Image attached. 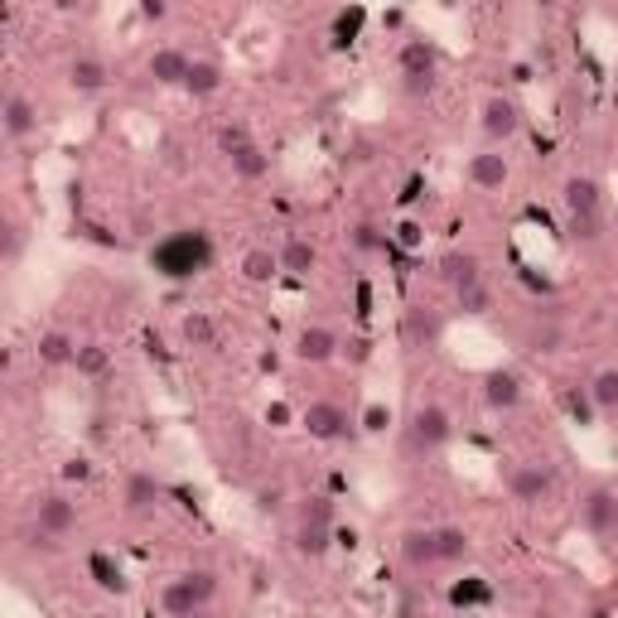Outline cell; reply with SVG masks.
Here are the masks:
<instances>
[{
    "label": "cell",
    "mask_w": 618,
    "mask_h": 618,
    "mask_svg": "<svg viewBox=\"0 0 618 618\" xmlns=\"http://www.w3.org/2000/svg\"><path fill=\"white\" fill-rule=\"evenodd\" d=\"M560 208H566L570 242L590 246L604 238V184L594 174H570L560 184Z\"/></svg>",
    "instance_id": "2"
},
{
    "label": "cell",
    "mask_w": 618,
    "mask_h": 618,
    "mask_svg": "<svg viewBox=\"0 0 618 618\" xmlns=\"http://www.w3.org/2000/svg\"><path fill=\"white\" fill-rule=\"evenodd\" d=\"M314 266H319V246H314L310 238H286L280 242V271L286 276L305 280V276H314Z\"/></svg>",
    "instance_id": "27"
},
{
    "label": "cell",
    "mask_w": 618,
    "mask_h": 618,
    "mask_svg": "<svg viewBox=\"0 0 618 618\" xmlns=\"http://www.w3.org/2000/svg\"><path fill=\"white\" fill-rule=\"evenodd\" d=\"M449 599H455L459 609H478V604L493 599V590H488V584H483L478 575H469V580H459L455 590H449Z\"/></svg>",
    "instance_id": "40"
},
{
    "label": "cell",
    "mask_w": 618,
    "mask_h": 618,
    "mask_svg": "<svg viewBox=\"0 0 618 618\" xmlns=\"http://www.w3.org/2000/svg\"><path fill=\"white\" fill-rule=\"evenodd\" d=\"M73 373L87 381H102L111 373V348L97 339H83V348H77V358H73Z\"/></svg>",
    "instance_id": "30"
},
{
    "label": "cell",
    "mask_w": 618,
    "mask_h": 618,
    "mask_svg": "<svg viewBox=\"0 0 618 618\" xmlns=\"http://www.w3.org/2000/svg\"><path fill=\"white\" fill-rule=\"evenodd\" d=\"M77 348L83 343H77L69 329H44L39 343H35V358H39V367H73Z\"/></svg>",
    "instance_id": "23"
},
{
    "label": "cell",
    "mask_w": 618,
    "mask_h": 618,
    "mask_svg": "<svg viewBox=\"0 0 618 618\" xmlns=\"http://www.w3.org/2000/svg\"><path fill=\"white\" fill-rule=\"evenodd\" d=\"M228 170H232V179H242V184H256V179L271 174V155H266V145L256 141V145H246V150L232 155Z\"/></svg>",
    "instance_id": "29"
},
{
    "label": "cell",
    "mask_w": 618,
    "mask_h": 618,
    "mask_svg": "<svg viewBox=\"0 0 618 618\" xmlns=\"http://www.w3.org/2000/svg\"><path fill=\"white\" fill-rule=\"evenodd\" d=\"M222 83H228V73H222L218 59H194L189 63V77H184V93L194 97V102H208V97L222 93Z\"/></svg>",
    "instance_id": "22"
},
{
    "label": "cell",
    "mask_w": 618,
    "mask_h": 618,
    "mask_svg": "<svg viewBox=\"0 0 618 618\" xmlns=\"http://www.w3.org/2000/svg\"><path fill=\"white\" fill-rule=\"evenodd\" d=\"M401 339H407L411 348H435L445 339V314L435 305H411L407 314H401Z\"/></svg>",
    "instance_id": "15"
},
{
    "label": "cell",
    "mask_w": 618,
    "mask_h": 618,
    "mask_svg": "<svg viewBox=\"0 0 618 618\" xmlns=\"http://www.w3.org/2000/svg\"><path fill=\"white\" fill-rule=\"evenodd\" d=\"M590 397H594V411L599 415H618V367H599L590 377Z\"/></svg>",
    "instance_id": "35"
},
{
    "label": "cell",
    "mask_w": 618,
    "mask_h": 618,
    "mask_svg": "<svg viewBox=\"0 0 618 618\" xmlns=\"http://www.w3.org/2000/svg\"><path fill=\"white\" fill-rule=\"evenodd\" d=\"M213 252H218V246H213V238L204 228H179V232H170V238H160L150 246V266L165 280H194L213 266Z\"/></svg>",
    "instance_id": "1"
},
{
    "label": "cell",
    "mask_w": 618,
    "mask_h": 618,
    "mask_svg": "<svg viewBox=\"0 0 618 618\" xmlns=\"http://www.w3.org/2000/svg\"><path fill=\"white\" fill-rule=\"evenodd\" d=\"M87 580H93L102 594H117V599L131 590L126 566H121V560L111 556V550H93V556H87Z\"/></svg>",
    "instance_id": "19"
},
{
    "label": "cell",
    "mask_w": 618,
    "mask_h": 618,
    "mask_svg": "<svg viewBox=\"0 0 618 618\" xmlns=\"http://www.w3.org/2000/svg\"><path fill=\"white\" fill-rule=\"evenodd\" d=\"M87 618H121L117 609H97V614H87Z\"/></svg>",
    "instance_id": "50"
},
{
    "label": "cell",
    "mask_w": 618,
    "mask_h": 618,
    "mask_svg": "<svg viewBox=\"0 0 618 618\" xmlns=\"http://www.w3.org/2000/svg\"><path fill=\"white\" fill-rule=\"evenodd\" d=\"M0 131H5L10 145H20V141L35 136V131H39V107H35V97L10 93L5 102H0Z\"/></svg>",
    "instance_id": "13"
},
{
    "label": "cell",
    "mask_w": 618,
    "mask_h": 618,
    "mask_svg": "<svg viewBox=\"0 0 618 618\" xmlns=\"http://www.w3.org/2000/svg\"><path fill=\"white\" fill-rule=\"evenodd\" d=\"M348 246H353L358 256H377V252H387V246H391V232L381 228V222L363 218V222H353V228H348Z\"/></svg>",
    "instance_id": "31"
},
{
    "label": "cell",
    "mask_w": 618,
    "mask_h": 618,
    "mask_svg": "<svg viewBox=\"0 0 618 618\" xmlns=\"http://www.w3.org/2000/svg\"><path fill=\"white\" fill-rule=\"evenodd\" d=\"M401 566L411 570V575H431V570H440V556H435V526H411V532H401Z\"/></svg>",
    "instance_id": "14"
},
{
    "label": "cell",
    "mask_w": 618,
    "mask_h": 618,
    "mask_svg": "<svg viewBox=\"0 0 618 618\" xmlns=\"http://www.w3.org/2000/svg\"><path fill=\"white\" fill-rule=\"evenodd\" d=\"M391 246H401V252H425V222L401 218L397 228H391Z\"/></svg>",
    "instance_id": "41"
},
{
    "label": "cell",
    "mask_w": 618,
    "mask_h": 618,
    "mask_svg": "<svg viewBox=\"0 0 618 618\" xmlns=\"http://www.w3.org/2000/svg\"><path fill=\"white\" fill-rule=\"evenodd\" d=\"M508 498L522 502V508H542V502L550 498V488H556V474H550V464H542V459H522V464L508 469Z\"/></svg>",
    "instance_id": "8"
},
{
    "label": "cell",
    "mask_w": 618,
    "mask_h": 618,
    "mask_svg": "<svg viewBox=\"0 0 618 618\" xmlns=\"http://www.w3.org/2000/svg\"><path fill=\"white\" fill-rule=\"evenodd\" d=\"M377 155H381V145H377L373 136H353V141L343 145L339 165H343V170H367V165H373Z\"/></svg>",
    "instance_id": "39"
},
{
    "label": "cell",
    "mask_w": 618,
    "mask_h": 618,
    "mask_svg": "<svg viewBox=\"0 0 618 618\" xmlns=\"http://www.w3.org/2000/svg\"><path fill=\"white\" fill-rule=\"evenodd\" d=\"M435 276H440L449 290H464V286H474V280H483V262L474 252H459L455 246V252H445L440 262H435Z\"/></svg>",
    "instance_id": "21"
},
{
    "label": "cell",
    "mask_w": 618,
    "mask_h": 618,
    "mask_svg": "<svg viewBox=\"0 0 618 618\" xmlns=\"http://www.w3.org/2000/svg\"><path fill=\"white\" fill-rule=\"evenodd\" d=\"M262 425H271V431H290V425H295V407H290V401H266Z\"/></svg>",
    "instance_id": "44"
},
{
    "label": "cell",
    "mask_w": 618,
    "mask_h": 618,
    "mask_svg": "<svg viewBox=\"0 0 618 618\" xmlns=\"http://www.w3.org/2000/svg\"><path fill=\"white\" fill-rule=\"evenodd\" d=\"M238 271H242L246 286H271L276 276H286V271H280V252H271V246H246Z\"/></svg>",
    "instance_id": "25"
},
{
    "label": "cell",
    "mask_w": 618,
    "mask_h": 618,
    "mask_svg": "<svg viewBox=\"0 0 618 618\" xmlns=\"http://www.w3.org/2000/svg\"><path fill=\"white\" fill-rule=\"evenodd\" d=\"M334 532H339V526H334ZM334 532H329V526H295V550H300V556H305V560L329 556Z\"/></svg>",
    "instance_id": "37"
},
{
    "label": "cell",
    "mask_w": 618,
    "mask_h": 618,
    "mask_svg": "<svg viewBox=\"0 0 618 618\" xmlns=\"http://www.w3.org/2000/svg\"><path fill=\"white\" fill-rule=\"evenodd\" d=\"M381 25H387V29H407V10H387V15H381Z\"/></svg>",
    "instance_id": "48"
},
{
    "label": "cell",
    "mask_w": 618,
    "mask_h": 618,
    "mask_svg": "<svg viewBox=\"0 0 618 618\" xmlns=\"http://www.w3.org/2000/svg\"><path fill=\"white\" fill-rule=\"evenodd\" d=\"M131 228H136L141 238H150V228H155V222H150V213H136V222H131Z\"/></svg>",
    "instance_id": "49"
},
{
    "label": "cell",
    "mask_w": 618,
    "mask_h": 618,
    "mask_svg": "<svg viewBox=\"0 0 618 618\" xmlns=\"http://www.w3.org/2000/svg\"><path fill=\"white\" fill-rule=\"evenodd\" d=\"M560 401H566V411H570V421H575V425H594V421H599L594 397H590V381H570V387H560Z\"/></svg>",
    "instance_id": "33"
},
{
    "label": "cell",
    "mask_w": 618,
    "mask_h": 618,
    "mask_svg": "<svg viewBox=\"0 0 618 618\" xmlns=\"http://www.w3.org/2000/svg\"><path fill=\"white\" fill-rule=\"evenodd\" d=\"M63 478H69V483H87V478H93V459H83V455L63 459Z\"/></svg>",
    "instance_id": "46"
},
{
    "label": "cell",
    "mask_w": 618,
    "mask_h": 618,
    "mask_svg": "<svg viewBox=\"0 0 618 618\" xmlns=\"http://www.w3.org/2000/svg\"><path fill=\"white\" fill-rule=\"evenodd\" d=\"M213 145H218V155L222 160H232V155L238 150H246V145H256V136H252V126H246V121H222L218 131H213Z\"/></svg>",
    "instance_id": "34"
},
{
    "label": "cell",
    "mask_w": 618,
    "mask_h": 618,
    "mask_svg": "<svg viewBox=\"0 0 618 618\" xmlns=\"http://www.w3.org/2000/svg\"><path fill=\"white\" fill-rule=\"evenodd\" d=\"M464 174H469V184H474V189L493 194V189H502V184L512 179V165H508V155L493 150V145H488V150L469 155V170H464Z\"/></svg>",
    "instance_id": "16"
},
{
    "label": "cell",
    "mask_w": 618,
    "mask_h": 618,
    "mask_svg": "<svg viewBox=\"0 0 618 618\" xmlns=\"http://www.w3.org/2000/svg\"><path fill=\"white\" fill-rule=\"evenodd\" d=\"M435 556H440V570H455L474 556V536L464 526H435Z\"/></svg>",
    "instance_id": "26"
},
{
    "label": "cell",
    "mask_w": 618,
    "mask_h": 618,
    "mask_svg": "<svg viewBox=\"0 0 618 618\" xmlns=\"http://www.w3.org/2000/svg\"><path fill=\"white\" fill-rule=\"evenodd\" d=\"M363 10H343L339 20H334V44H353L358 39V29H363Z\"/></svg>",
    "instance_id": "45"
},
{
    "label": "cell",
    "mask_w": 618,
    "mask_h": 618,
    "mask_svg": "<svg viewBox=\"0 0 618 618\" xmlns=\"http://www.w3.org/2000/svg\"><path fill=\"white\" fill-rule=\"evenodd\" d=\"M455 440V415H449L440 401H421L407 415V449L411 455H435Z\"/></svg>",
    "instance_id": "5"
},
{
    "label": "cell",
    "mask_w": 618,
    "mask_h": 618,
    "mask_svg": "<svg viewBox=\"0 0 618 618\" xmlns=\"http://www.w3.org/2000/svg\"><path fill=\"white\" fill-rule=\"evenodd\" d=\"M391 425H397V411H391L387 401H367L363 415H358V431L373 435V440H381V435H387Z\"/></svg>",
    "instance_id": "38"
},
{
    "label": "cell",
    "mask_w": 618,
    "mask_h": 618,
    "mask_svg": "<svg viewBox=\"0 0 618 618\" xmlns=\"http://www.w3.org/2000/svg\"><path fill=\"white\" fill-rule=\"evenodd\" d=\"M286 483H262V488L252 493V502H256V512H266V517H276V512H286Z\"/></svg>",
    "instance_id": "42"
},
{
    "label": "cell",
    "mask_w": 618,
    "mask_h": 618,
    "mask_svg": "<svg viewBox=\"0 0 618 618\" xmlns=\"http://www.w3.org/2000/svg\"><path fill=\"white\" fill-rule=\"evenodd\" d=\"M213 599H218V575H213V570H184V575L165 580L160 614L165 618H198Z\"/></svg>",
    "instance_id": "3"
},
{
    "label": "cell",
    "mask_w": 618,
    "mask_h": 618,
    "mask_svg": "<svg viewBox=\"0 0 618 618\" xmlns=\"http://www.w3.org/2000/svg\"><path fill=\"white\" fill-rule=\"evenodd\" d=\"M73 526H77V502L69 498V493H59V488L39 493V498H35V532L53 536V542H63Z\"/></svg>",
    "instance_id": "10"
},
{
    "label": "cell",
    "mask_w": 618,
    "mask_h": 618,
    "mask_svg": "<svg viewBox=\"0 0 618 618\" xmlns=\"http://www.w3.org/2000/svg\"><path fill=\"white\" fill-rule=\"evenodd\" d=\"M580 526L594 542H614L618 536V488L614 483H590L580 493Z\"/></svg>",
    "instance_id": "6"
},
{
    "label": "cell",
    "mask_w": 618,
    "mask_h": 618,
    "mask_svg": "<svg viewBox=\"0 0 618 618\" xmlns=\"http://www.w3.org/2000/svg\"><path fill=\"white\" fill-rule=\"evenodd\" d=\"M522 107L512 102L508 93H493V97H483V107H478V131H483V141L493 145V150H502L508 141L522 136Z\"/></svg>",
    "instance_id": "7"
},
{
    "label": "cell",
    "mask_w": 618,
    "mask_h": 618,
    "mask_svg": "<svg viewBox=\"0 0 618 618\" xmlns=\"http://www.w3.org/2000/svg\"><path fill=\"white\" fill-rule=\"evenodd\" d=\"M300 425L310 431V440H324V445H339L353 435V415H348L339 401H310L305 411H300Z\"/></svg>",
    "instance_id": "9"
},
{
    "label": "cell",
    "mask_w": 618,
    "mask_h": 618,
    "mask_svg": "<svg viewBox=\"0 0 618 618\" xmlns=\"http://www.w3.org/2000/svg\"><path fill=\"white\" fill-rule=\"evenodd\" d=\"M165 15H170V5H165V0H145V5H141V20H145V25H160Z\"/></svg>",
    "instance_id": "47"
},
{
    "label": "cell",
    "mask_w": 618,
    "mask_h": 618,
    "mask_svg": "<svg viewBox=\"0 0 618 618\" xmlns=\"http://www.w3.org/2000/svg\"><path fill=\"white\" fill-rule=\"evenodd\" d=\"M179 339H184V348H218V319L208 310H184L179 314Z\"/></svg>",
    "instance_id": "28"
},
{
    "label": "cell",
    "mask_w": 618,
    "mask_h": 618,
    "mask_svg": "<svg viewBox=\"0 0 618 618\" xmlns=\"http://www.w3.org/2000/svg\"><path fill=\"white\" fill-rule=\"evenodd\" d=\"M526 401V381L517 367H493L488 377H483V407H488L493 415H508Z\"/></svg>",
    "instance_id": "12"
},
{
    "label": "cell",
    "mask_w": 618,
    "mask_h": 618,
    "mask_svg": "<svg viewBox=\"0 0 618 618\" xmlns=\"http://www.w3.org/2000/svg\"><path fill=\"white\" fill-rule=\"evenodd\" d=\"M29 252V222L15 208L0 218V266H20Z\"/></svg>",
    "instance_id": "24"
},
{
    "label": "cell",
    "mask_w": 618,
    "mask_h": 618,
    "mask_svg": "<svg viewBox=\"0 0 618 618\" xmlns=\"http://www.w3.org/2000/svg\"><path fill=\"white\" fill-rule=\"evenodd\" d=\"M189 63H194V59H189L184 49L165 44V49H155L150 59H145V73H150V83H155V87H184Z\"/></svg>",
    "instance_id": "17"
},
{
    "label": "cell",
    "mask_w": 618,
    "mask_h": 618,
    "mask_svg": "<svg viewBox=\"0 0 618 618\" xmlns=\"http://www.w3.org/2000/svg\"><path fill=\"white\" fill-rule=\"evenodd\" d=\"M69 87L77 97H97V93H107L111 87V69L97 53H77V59L69 63Z\"/></svg>",
    "instance_id": "18"
},
{
    "label": "cell",
    "mask_w": 618,
    "mask_h": 618,
    "mask_svg": "<svg viewBox=\"0 0 618 618\" xmlns=\"http://www.w3.org/2000/svg\"><path fill=\"white\" fill-rule=\"evenodd\" d=\"M334 517H339V508H334V498H324V493H310V498L295 502V526H329L334 532Z\"/></svg>",
    "instance_id": "32"
},
{
    "label": "cell",
    "mask_w": 618,
    "mask_h": 618,
    "mask_svg": "<svg viewBox=\"0 0 618 618\" xmlns=\"http://www.w3.org/2000/svg\"><path fill=\"white\" fill-rule=\"evenodd\" d=\"M455 310L464 314V319H483V314L493 310V286L488 280H474V286L455 290Z\"/></svg>",
    "instance_id": "36"
},
{
    "label": "cell",
    "mask_w": 618,
    "mask_h": 618,
    "mask_svg": "<svg viewBox=\"0 0 618 618\" xmlns=\"http://www.w3.org/2000/svg\"><path fill=\"white\" fill-rule=\"evenodd\" d=\"M397 73H401V93L407 97H425L435 87V77H440V49H435V39H401L397 49Z\"/></svg>",
    "instance_id": "4"
},
{
    "label": "cell",
    "mask_w": 618,
    "mask_h": 618,
    "mask_svg": "<svg viewBox=\"0 0 618 618\" xmlns=\"http://www.w3.org/2000/svg\"><path fill=\"white\" fill-rule=\"evenodd\" d=\"M160 478L155 474H126V483H121V508H126L131 517H145L160 508Z\"/></svg>",
    "instance_id": "20"
},
{
    "label": "cell",
    "mask_w": 618,
    "mask_h": 618,
    "mask_svg": "<svg viewBox=\"0 0 618 618\" xmlns=\"http://www.w3.org/2000/svg\"><path fill=\"white\" fill-rule=\"evenodd\" d=\"M339 334L329 329V324H319V319H310V324H300L295 329V343H290V353H295V363H310V367H324V363H334L339 358Z\"/></svg>",
    "instance_id": "11"
},
{
    "label": "cell",
    "mask_w": 618,
    "mask_h": 618,
    "mask_svg": "<svg viewBox=\"0 0 618 618\" xmlns=\"http://www.w3.org/2000/svg\"><path fill=\"white\" fill-rule=\"evenodd\" d=\"M556 348H560V329L550 319L526 329V353H556Z\"/></svg>",
    "instance_id": "43"
}]
</instances>
